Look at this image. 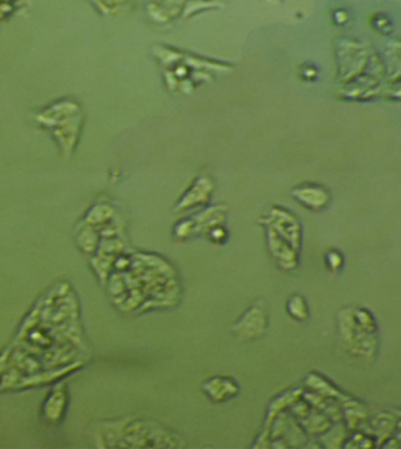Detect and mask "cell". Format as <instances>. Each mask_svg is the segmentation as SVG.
<instances>
[{"instance_id":"7","label":"cell","mask_w":401,"mask_h":449,"mask_svg":"<svg viewBox=\"0 0 401 449\" xmlns=\"http://www.w3.org/2000/svg\"><path fill=\"white\" fill-rule=\"evenodd\" d=\"M296 198L305 204L306 207L313 209H322L328 202V195L324 191H319V190L297 191Z\"/></svg>"},{"instance_id":"2","label":"cell","mask_w":401,"mask_h":449,"mask_svg":"<svg viewBox=\"0 0 401 449\" xmlns=\"http://www.w3.org/2000/svg\"><path fill=\"white\" fill-rule=\"evenodd\" d=\"M268 312L263 301H256L232 326V331L239 340H255L267 331Z\"/></svg>"},{"instance_id":"3","label":"cell","mask_w":401,"mask_h":449,"mask_svg":"<svg viewBox=\"0 0 401 449\" xmlns=\"http://www.w3.org/2000/svg\"><path fill=\"white\" fill-rule=\"evenodd\" d=\"M202 391L214 402H225L239 395V388L232 378L213 377L202 384Z\"/></svg>"},{"instance_id":"4","label":"cell","mask_w":401,"mask_h":449,"mask_svg":"<svg viewBox=\"0 0 401 449\" xmlns=\"http://www.w3.org/2000/svg\"><path fill=\"white\" fill-rule=\"evenodd\" d=\"M303 426V429L310 434H324L331 427V422L325 415L317 411H310L305 418L298 420Z\"/></svg>"},{"instance_id":"1","label":"cell","mask_w":401,"mask_h":449,"mask_svg":"<svg viewBox=\"0 0 401 449\" xmlns=\"http://www.w3.org/2000/svg\"><path fill=\"white\" fill-rule=\"evenodd\" d=\"M339 333L353 356L370 359L378 347L377 323L364 308H342L338 314Z\"/></svg>"},{"instance_id":"10","label":"cell","mask_w":401,"mask_h":449,"mask_svg":"<svg viewBox=\"0 0 401 449\" xmlns=\"http://www.w3.org/2000/svg\"><path fill=\"white\" fill-rule=\"evenodd\" d=\"M210 235H209V239L211 241H214V242H221V238H227L225 235V232H223L222 228H213V230H210Z\"/></svg>"},{"instance_id":"6","label":"cell","mask_w":401,"mask_h":449,"mask_svg":"<svg viewBox=\"0 0 401 449\" xmlns=\"http://www.w3.org/2000/svg\"><path fill=\"white\" fill-rule=\"evenodd\" d=\"M285 307H287V314H289L292 319H296V321H299V322H304V321L309 319V316H310L308 303L305 301L304 297L299 295V294L291 295L290 297L287 299Z\"/></svg>"},{"instance_id":"9","label":"cell","mask_w":401,"mask_h":449,"mask_svg":"<svg viewBox=\"0 0 401 449\" xmlns=\"http://www.w3.org/2000/svg\"><path fill=\"white\" fill-rule=\"evenodd\" d=\"M373 25L377 30H381L383 32L391 30V21L388 20L384 14H379L377 17L373 18Z\"/></svg>"},{"instance_id":"5","label":"cell","mask_w":401,"mask_h":449,"mask_svg":"<svg viewBox=\"0 0 401 449\" xmlns=\"http://www.w3.org/2000/svg\"><path fill=\"white\" fill-rule=\"evenodd\" d=\"M306 386L311 390L312 393L322 395L324 398H342V395L338 390L333 388V384L325 381L318 374H309L306 378Z\"/></svg>"},{"instance_id":"8","label":"cell","mask_w":401,"mask_h":449,"mask_svg":"<svg viewBox=\"0 0 401 449\" xmlns=\"http://www.w3.org/2000/svg\"><path fill=\"white\" fill-rule=\"evenodd\" d=\"M324 260H325L326 268L331 273H337L344 266V257H342V253L338 252V250H328L325 253V257H324Z\"/></svg>"}]
</instances>
